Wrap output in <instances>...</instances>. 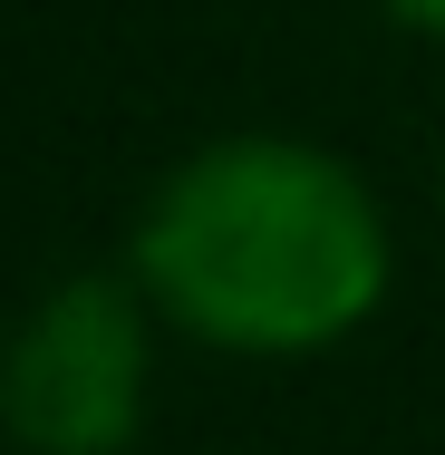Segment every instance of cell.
<instances>
[{
  "instance_id": "cell-2",
  "label": "cell",
  "mask_w": 445,
  "mask_h": 455,
  "mask_svg": "<svg viewBox=\"0 0 445 455\" xmlns=\"http://www.w3.org/2000/svg\"><path fill=\"white\" fill-rule=\"evenodd\" d=\"M0 417L29 455H116L146 417V320L116 281H68L0 359Z\"/></svg>"
},
{
  "instance_id": "cell-3",
  "label": "cell",
  "mask_w": 445,
  "mask_h": 455,
  "mask_svg": "<svg viewBox=\"0 0 445 455\" xmlns=\"http://www.w3.org/2000/svg\"><path fill=\"white\" fill-rule=\"evenodd\" d=\"M387 10H397V20H417V29H436V39H445V0H387Z\"/></svg>"
},
{
  "instance_id": "cell-1",
  "label": "cell",
  "mask_w": 445,
  "mask_h": 455,
  "mask_svg": "<svg viewBox=\"0 0 445 455\" xmlns=\"http://www.w3.org/2000/svg\"><path fill=\"white\" fill-rule=\"evenodd\" d=\"M136 272L194 339L320 349L377 310L387 233H377V204L330 156L242 136V146L194 156L155 194L136 233Z\"/></svg>"
}]
</instances>
